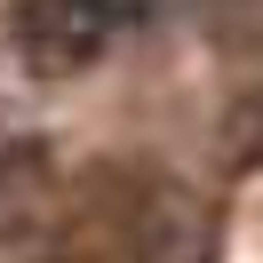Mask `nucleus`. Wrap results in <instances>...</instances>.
I'll use <instances>...</instances> for the list:
<instances>
[{"label":"nucleus","instance_id":"nucleus-1","mask_svg":"<svg viewBox=\"0 0 263 263\" xmlns=\"http://www.w3.org/2000/svg\"><path fill=\"white\" fill-rule=\"evenodd\" d=\"M128 16H144V0H24L16 8V48L40 72H64L80 56H96Z\"/></svg>","mask_w":263,"mask_h":263}]
</instances>
